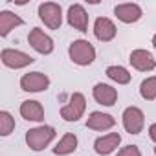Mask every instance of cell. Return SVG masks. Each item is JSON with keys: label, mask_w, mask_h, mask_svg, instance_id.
Returning a JSON list of instances; mask_svg holds the SVG:
<instances>
[{"label": "cell", "mask_w": 156, "mask_h": 156, "mask_svg": "<svg viewBox=\"0 0 156 156\" xmlns=\"http://www.w3.org/2000/svg\"><path fill=\"white\" fill-rule=\"evenodd\" d=\"M66 20L77 31H81V33H87L88 31V13H87V9L81 4H72L68 8Z\"/></svg>", "instance_id": "cell-9"}, {"label": "cell", "mask_w": 156, "mask_h": 156, "mask_svg": "<svg viewBox=\"0 0 156 156\" xmlns=\"http://www.w3.org/2000/svg\"><path fill=\"white\" fill-rule=\"evenodd\" d=\"M107 77H108V79H112L114 83H118V85L130 83V73L123 66H108L107 68Z\"/></svg>", "instance_id": "cell-19"}, {"label": "cell", "mask_w": 156, "mask_h": 156, "mask_svg": "<svg viewBox=\"0 0 156 156\" xmlns=\"http://www.w3.org/2000/svg\"><path fill=\"white\" fill-rule=\"evenodd\" d=\"M116 156H141V151H140L136 145H127V147H123Z\"/></svg>", "instance_id": "cell-22"}, {"label": "cell", "mask_w": 156, "mask_h": 156, "mask_svg": "<svg viewBox=\"0 0 156 156\" xmlns=\"http://www.w3.org/2000/svg\"><path fill=\"white\" fill-rule=\"evenodd\" d=\"M140 96L145 101H154L156 99V75H151L141 81L140 85Z\"/></svg>", "instance_id": "cell-20"}, {"label": "cell", "mask_w": 156, "mask_h": 156, "mask_svg": "<svg viewBox=\"0 0 156 156\" xmlns=\"http://www.w3.org/2000/svg\"><path fill=\"white\" fill-rule=\"evenodd\" d=\"M152 46H154V50H156V33L152 35Z\"/></svg>", "instance_id": "cell-24"}, {"label": "cell", "mask_w": 156, "mask_h": 156, "mask_svg": "<svg viewBox=\"0 0 156 156\" xmlns=\"http://www.w3.org/2000/svg\"><path fill=\"white\" fill-rule=\"evenodd\" d=\"M19 112H20V116H22L26 121H35V123H39V121L44 119V108H42V105H41L39 101H35V99H26V101H22Z\"/></svg>", "instance_id": "cell-16"}, {"label": "cell", "mask_w": 156, "mask_h": 156, "mask_svg": "<svg viewBox=\"0 0 156 156\" xmlns=\"http://www.w3.org/2000/svg\"><path fill=\"white\" fill-rule=\"evenodd\" d=\"M118 33L116 24L108 19V17H98L94 22V35L98 41L101 42H110Z\"/></svg>", "instance_id": "cell-13"}, {"label": "cell", "mask_w": 156, "mask_h": 156, "mask_svg": "<svg viewBox=\"0 0 156 156\" xmlns=\"http://www.w3.org/2000/svg\"><path fill=\"white\" fill-rule=\"evenodd\" d=\"M129 62H130L132 68H136L138 72H152V70L156 68V59L152 57V53L147 51V50H141V48L130 51Z\"/></svg>", "instance_id": "cell-10"}, {"label": "cell", "mask_w": 156, "mask_h": 156, "mask_svg": "<svg viewBox=\"0 0 156 156\" xmlns=\"http://www.w3.org/2000/svg\"><path fill=\"white\" fill-rule=\"evenodd\" d=\"M39 19L50 30H59L62 24V9L57 2H42L39 6Z\"/></svg>", "instance_id": "cell-5"}, {"label": "cell", "mask_w": 156, "mask_h": 156, "mask_svg": "<svg viewBox=\"0 0 156 156\" xmlns=\"http://www.w3.org/2000/svg\"><path fill=\"white\" fill-rule=\"evenodd\" d=\"M15 130V118L8 110H0V136H9Z\"/></svg>", "instance_id": "cell-21"}, {"label": "cell", "mask_w": 156, "mask_h": 156, "mask_svg": "<svg viewBox=\"0 0 156 156\" xmlns=\"http://www.w3.org/2000/svg\"><path fill=\"white\" fill-rule=\"evenodd\" d=\"M28 42H30V46H31L37 53H42V55H50V53L53 51V48H55L53 39H51L48 33H44L41 28H33V30L30 31Z\"/></svg>", "instance_id": "cell-8"}, {"label": "cell", "mask_w": 156, "mask_h": 156, "mask_svg": "<svg viewBox=\"0 0 156 156\" xmlns=\"http://www.w3.org/2000/svg\"><path fill=\"white\" fill-rule=\"evenodd\" d=\"M85 110H87V99H85V96L81 92H73L70 96V101L64 107H61V118L64 121H68V123L79 121L83 118Z\"/></svg>", "instance_id": "cell-3"}, {"label": "cell", "mask_w": 156, "mask_h": 156, "mask_svg": "<svg viewBox=\"0 0 156 156\" xmlns=\"http://www.w3.org/2000/svg\"><path fill=\"white\" fill-rule=\"evenodd\" d=\"M114 125H116V119L110 114H105V112H99V110H94L87 119V127L92 129V130H99V132L110 130Z\"/></svg>", "instance_id": "cell-15"}, {"label": "cell", "mask_w": 156, "mask_h": 156, "mask_svg": "<svg viewBox=\"0 0 156 156\" xmlns=\"http://www.w3.org/2000/svg\"><path fill=\"white\" fill-rule=\"evenodd\" d=\"M92 96L94 99L103 105V107H112L116 101H118V90L107 83H98L94 88H92Z\"/></svg>", "instance_id": "cell-14"}, {"label": "cell", "mask_w": 156, "mask_h": 156, "mask_svg": "<svg viewBox=\"0 0 156 156\" xmlns=\"http://www.w3.org/2000/svg\"><path fill=\"white\" fill-rule=\"evenodd\" d=\"M114 15L118 17V20H121L125 24H134L143 17V11L138 4L127 2V4H118L114 8Z\"/></svg>", "instance_id": "cell-12"}, {"label": "cell", "mask_w": 156, "mask_h": 156, "mask_svg": "<svg viewBox=\"0 0 156 156\" xmlns=\"http://www.w3.org/2000/svg\"><path fill=\"white\" fill-rule=\"evenodd\" d=\"M55 129L51 125H39L26 132V143L31 151H44L55 138Z\"/></svg>", "instance_id": "cell-2"}, {"label": "cell", "mask_w": 156, "mask_h": 156, "mask_svg": "<svg viewBox=\"0 0 156 156\" xmlns=\"http://www.w3.org/2000/svg\"><path fill=\"white\" fill-rule=\"evenodd\" d=\"M75 149H77V136H75L73 132H66V134L59 140V143L53 147V154H57V156H66V154H72Z\"/></svg>", "instance_id": "cell-18"}, {"label": "cell", "mask_w": 156, "mask_h": 156, "mask_svg": "<svg viewBox=\"0 0 156 156\" xmlns=\"http://www.w3.org/2000/svg\"><path fill=\"white\" fill-rule=\"evenodd\" d=\"M68 55H70L73 64L88 66L96 61V48L85 39H77L68 46Z\"/></svg>", "instance_id": "cell-1"}, {"label": "cell", "mask_w": 156, "mask_h": 156, "mask_svg": "<svg viewBox=\"0 0 156 156\" xmlns=\"http://www.w3.org/2000/svg\"><path fill=\"white\" fill-rule=\"evenodd\" d=\"M154 154H156V147H154Z\"/></svg>", "instance_id": "cell-25"}, {"label": "cell", "mask_w": 156, "mask_h": 156, "mask_svg": "<svg viewBox=\"0 0 156 156\" xmlns=\"http://www.w3.org/2000/svg\"><path fill=\"white\" fill-rule=\"evenodd\" d=\"M149 138L156 143V123H152V125L149 127Z\"/></svg>", "instance_id": "cell-23"}, {"label": "cell", "mask_w": 156, "mask_h": 156, "mask_svg": "<svg viewBox=\"0 0 156 156\" xmlns=\"http://www.w3.org/2000/svg\"><path fill=\"white\" fill-rule=\"evenodd\" d=\"M119 143H121V134L119 132H108V134L99 136L94 141V151L99 156H108L110 152H114L119 147Z\"/></svg>", "instance_id": "cell-11"}, {"label": "cell", "mask_w": 156, "mask_h": 156, "mask_svg": "<svg viewBox=\"0 0 156 156\" xmlns=\"http://www.w3.org/2000/svg\"><path fill=\"white\" fill-rule=\"evenodd\" d=\"M22 24H24V20L19 15H15L13 11H8V9L0 11V37H8L15 28L22 26Z\"/></svg>", "instance_id": "cell-17"}, {"label": "cell", "mask_w": 156, "mask_h": 156, "mask_svg": "<svg viewBox=\"0 0 156 156\" xmlns=\"http://www.w3.org/2000/svg\"><path fill=\"white\" fill-rule=\"evenodd\" d=\"M50 87V77L42 72H30L20 77V88L24 92H44Z\"/></svg>", "instance_id": "cell-6"}, {"label": "cell", "mask_w": 156, "mask_h": 156, "mask_svg": "<svg viewBox=\"0 0 156 156\" xmlns=\"http://www.w3.org/2000/svg\"><path fill=\"white\" fill-rule=\"evenodd\" d=\"M0 59H2L4 66H8L11 70H20V68H26V66L35 62V59L30 53L15 50V48H4L0 51Z\"/></svg>", "instance_id": "cell-4"}, {"label": "cell", "mask_w": 156, "mask_h": 156, "mask_svg": "<svg viewBox=\"0 0 156 156\" xmlns=\"http://www.w3.org/2000/svg\"><path fill=\"white\" fill-rule=\"evenodd\" d=\"M121 118H123V127L129 134H140L145 127V114L138 107H127Z\"/></svg>", "instance_id": "cell-7"}]
</instances>
